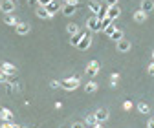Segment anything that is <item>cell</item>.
<instances>
[{"label":"cell","mask_w":154,"mask_h":128,"mask_svg":"<svg viewBox=\"0 0 154 128\" xmlns=\"http://www.w3.org/2000/svg\"><path fill=\"white\" fill-rule=\"evenodd\" d=\"M35 15H37L38 18H44V20H46V18H51V16H50V13L46 11V7H44V6H38V7H37V11H35Z\"/></svg>","instance_id":"obj_14"},{"label":"cell","mask_w":154,"mask_h":128,"mask_svg":"<svg viewBox=\"0 0 154 128\" xmlns=\"http://www.w3.org/2000/svg\"><path fill=\"white\" fill-rule=\"evenodd\" d=\"M85 33H86V31H79V33H75V35H72V39H70V44L77 48V44H79V42H81V39H83V37H85Z\"/></svg>","instance_id":"obj_13"},{"label":"cell","mask_w":154,"mask_h":128,"mask_svg":"<svg viewBox=\"0 0 154 128\" xmlns=\"http://www.w3.org/2000/svg\"><path fill=\"white\" fill-rule=\"evenodd\" d=\"M106 6H118V0H105Z\"/></svg>","instance_id":"obj_31"},{"label":"cell","mask_w":154,"mask_h":128,"mask_svg":"<svg viewBox=\"0 0 154 128\" xmlns=\"http://www.w3.org/2000/svg\"><path fill=\"white\" fill-rule=\"evenodd\" d=\"M147 71H149V75H154V62H152V64H149Z\"/></svg>","instance_id":"obj_33"},{"label":"cell","mask_w":154,"mask_h":128,"mask_svg":"<svg viewBox=\"0 0 154 128\" xmlns=\"http://www.w3.org/2000/svg\"><path fill=\"white\" fill-rule=\"evenodd\" d=\"M147 128H154V119H150V121L147 123Z\"/></svg>","instance_id":"obj_36"},{"label":"cell","mask_w":154,"mask_h":128,"mask_svg":"<svg viewBox=\"0 0 154 128\" xmlns=\"http://www.w3.org/2000/svg\"><path fill=\"white\" fill-rule=\"evenodd\" d=\"M116 29H118V28H116V24H114V22H112V24H110V26H108V28H106V29H105V33H106V35H108V37H110V35H112V33H114V31H116Z\"/></svg>","instance_id":"obj_26"},{"label":"cell","mask_w":154,"mask_h":128,"mask_svg":"<svg viewBox=\"0 0 154 128\" xmlns=\"http://www.w3.org/2000/svg\"><path fill=\"white\" fill-rule=\"evenodd\" d=\"M8 81H9V75H8V73H4V71H0V82L6 84Z\"/></svg>","instance_id":"obj_27"},{"label":"cell","mask_w":154,"mask_h":128,"mask_svg":"<svg viewBox=\"0 0 154 128\" xmlns=\"http://www.w3.org/2000/svg\"><path fill=\"white\" fill-rule=\"evenodd\" d=\"M154 9V2H152V0H143V2H141V11L143 13H150Z\"/></svg>","instance_id":"obj_16"},{"label":"cell","mask_w":154,"mask_h":128,"mask_svg":"<svg viewBox=\"0 0 154 128\" xmlns=\"http://www.w3.org/2000/svg\"><path fill=\"white\" fill-rule=\"evenodd\" d=\"M28 2H29L31 6H35V4H38V0H28Z\"/></svg>","instance_id":"obj_37"},{"label":"cell","mask_w":154,"mask_h":128,"mask_svg":"<svg viewBox=\"0 0 154 128\" xmlns=\"http://www.w3.org/2000/svg\"><path fill=\"white\" fill-rule=\"evenodd\" d=\"M138 110H140V114H149V112H150V108H149L147 103H140V104H138Z\"/></svg>","instance_id":"obj_25"},{"label":"cell","mask_w":154,"mask_h":128,"mask_svg":"<svg viewBox=\"0 0 154 128\" xmlns=\"http://www.w3.org/2000/svg\"><path fill=\"white\" fill-rule=\"evenodd\" d=\"M94 124H97V119H95V115H94V114H90V115H86V121H85V126H86V128H92Z\"/></svg>","instance_id":"obj_19"},{"label":"cell","mask_w":154,"mask_h":128,"mask_svg":"<svg viewBox=\"0 0 154 128\" xmlns=\"http://www.w3.org/2000/svg\"><path fill=\"white\" fill-rule=\"evenodd\" d=\"M61 86L64 88V90H75L77 86H79V77L77 75H73V77H70V79H64V81H61Z\"/></svg>","instance_id":"obj_1"},{"label":"cell","mask_w":154,"mask_h":128,"mask_svg":"<svg viewBox=\"0 0 154 128\" xmlns=\"http://www.w3.org/2000/svg\"><path fill=\"white\" fill-rule=\"evenodd\" d=\"M90 44H92V35H90V33L86 31V33H85V37L81 39V42L77 44V49L85 51V49H88V48H90Z\"/></svg>","instance_id":"obj_4"},{"label":"cell","mask_w":154,"mask_h":128,"mask_svg":"<svg viewBox=\"0 0 154 128\" xmlns=\"http://www.w3.org/2000/svg\"><path fill=\"white\" fill-rule=\"evenodd\" d=\"M66 4H70V6H77V7H79V0H66Z\"/></svg>","instance_id":"obj_30"},{"label":"cell","mask_w":154,"mask_h":128,"mask_svg":"<svg viewBox=\"0 0 154 128\" xmlns=\"http://www.w3.org/2000/svg\"><path fill=\"white\" fill-rule=\"evenodd\" d=\"M15 31H17V35H28V33H29V24L18 22V24L15 26Z\"/></svg>","instance_id":"obj_10"},{"label":"cell","mask_w":154,"mask_h":128,"mask_svg":"<svg viewBox=\"0 0 154 128\" xmlns=\"http://www.w3.org/2000/svg\"><path fill=\"white\" fill-rule=\"evenodd\" d=\"M0 119H2L4 123H13V114L9 112L8 108H2V110H0Z\"/></svg>","instance_id":"obj_12"},{"label":"cell","mask_w":154,"mask_h":128,"mask_svg":"<svg viewBox=\"0 0 154 128\" xmlns=\"http://www.w3.org/2000/svg\"><path fill=\"white\" fill-rule=\"evenodd\" d=\"M118 79H119L118 73H112V75H110V84H112V86H116V84H118Z\"/></svg>","instance_id":"obj_28"},{"label":"cell","mask_w":154,"mask_h":128,"mask_svg":"<svg viewBox=\"0 0 154 128\" xmlns=\"http://www.w3.org/2000/svg\"><path fill=\"white\" fill-rule=\"evenodd\" d=\"M0 71L8 73V75H17V68L11 62H2V64H0Z\"/></svg>","instance_id":"obj_8"},{"label":"cell","mask_w":154,"mask_h":128,"mask_svg":"<svg viewBox=\"0 0 154 128\" xmlns=\"http://www.w3.org/2000/svg\"><path fill=\"white\" fill-rule=\"evenodd\" d=\"M44 7H46V11L50 13V16H53V15H55L57 11H59L63 6H61V2H59V0H51V2H50L48 6H44Z\"/></svg>","instance_id":"obj_5"},{"label":"cell","mask_w":154,"mask_h":128,"mask_svg":"<svg viewBox=\"0 0 154 128\" xmlns=\"http://www.w3.org/2000/svg\"><path fill=\"white\" fill-rule=\"evenodd\" d=\"M4 22H6L8 26H13V28H15V26L18 24V18H17V16H13V15H6V18H4Z\"/></svg>","instance_id":"obj_20"},{"label":"cell","mask_w":154,"mask_h":128,"mask_svg":"<svg viewBox=\"0 0 154 128\" xmlns=\"http://www.w3.org/2000/svg\"><path fill=\"white\" fill-rule=\"evenodd\" d=\"M99 70H101V64L97 62V61H92L88 66H86V75L88 77H95V75H97V73H99Z\"/></svg>","instance_id":"obj_2"},{"label":"cell","mask_w":154,"mask_h":128,"mask_svg":"<svg viewBox=\"0 0 154 128\" xmlns=\"http://www.w3.org/2000/svg\"><path fill=\"white\" fill-rule=\"evenodd\" d=\"M114 20H110V18L108 16H105V18H101V20H99V31H105L110 24H112Z\"/></svg>","instance_id":"obj_18"},{"label":"cell","mask_w":154,"mask_h":128,"mask_svg":"<svg viewBox=\"0 0 154 128\" xmlns=\"http://www.w3.org/2000/svg\"><path fill=\"white\" fill-rule=\"evenodd\" d=\"M123 110H125V112L132 110V103H130V101H125V103H123Z\"/></svg>","instance_id":"obj_29"},{"label":"cell","mask_w":154,"mask_h":128,"mask_svg":"<svg viewBox=\"0 0 154 128\" xmlns=\"http://www.w3.org/2000/svg\"><path fill=\"white\" fill-rule=\"evenodd\" d=\"M88 9H90L94 15H97L99 9H101V4H99V2H95V0H90V2H88Z\"/></svg>","instance_id":"obj_17"},{"label":"cell","mask_w":154,"mask_h":128,"mask_svg":"<svg viewBox=\"0 0 154 128\" xmlns=\"http://www.w3.org/2000/svg\"><path fill=\"white\" fill-rule=\"evenodd\" d=\"M0 9L6 15H11L15 11V0H2V2H0Z\"/></svg>","instance_id":"obj_3"},{"label":"cell","mask_w":154,"mask_h":128,"mask_svg":"<svg viewBox=\"0 0 154 128\" xmlns=\"http://www.w3.org/2000/svg\"><path fill=\"white\" fill-rule=\"evenodd\" d=\"M121 15V9H119V6H108V11H106V16L110 18V20H116Z\"/></svg>","instance_id":"obj_7"},{"label":"cell","mask_w":154,"mask_h":128,"mask_svg":"<svg viewBox=\"0 0 154 128\" xmlns=\"http://www.w3.org/2000/svg\"><path fill=\"white\" fill-rule=\"evenodd\" d=\"M92 128H103V126H101V123H97V124H94Z\"/></svg>","instance_id":"obj_38"},{"label":"cell","mask_w":154,"mask_h":128,"mask_svg":"<svg viewBox=\"0 0 154 128\" xmlns=\"http://www.w3.org/2000/svg\"><path fill=\"white\" fill-rule=\"evenodd\" d=\"M116 44H118V46H116V48H118V51H121V53H127L130 49V42L127 39H121V40H118Z\"/></svg>","instance_id":"obj_11"},{"label":"cell","mask_w":154,"mask_h":128,"mask_svg":"<svg viewBox=\"0 0 154 128\" xmlns=\"http://www.w3.org/2000/svg\"><path fill=\"white\" fill-rule=\"evenodd\" d=\"M97 90V84H95L94 81H90V82H86V86H85V91L86 94H94V91Z\"/></svg>","instance_id":"obj_22"},{"label":"cell","mask_w":154,"mask_h":128,"mask_svg":"<svg viewBox=\"0 0 154 128\" xmlns=\"http://www.w3.org/2000/svg\"><path fill=\"white\" fill-rule=\"evenodd\" d=\"M86 26H88V31H99V18L97 16H90L86 20Z\"/></svg>","instance_id":"obj_6"},{"label":"cell","mask_w":154,"mask_h":128,"mask_svg":"<svg viewBox=\"0 0 154 128\" xmlns=\"http://www.w3.org/2000/svg\"><path fill=\"white\" fill-rule=\"evenodd\" d=\"M51 0H38V6H48Z\"/></svg>","instance_id":"obj_35"},{"label":"cell","mask_w":154,"mask_h":128,"mask_svg":"<svg viewBox=\"0 0 154 128\" xmlns=\"http://www.w3.org/2000/svg\"><path fill=\"white\" fill-rule=\"evenodd\" d=\"M145 18H147V13H143L141 9L134 13V20H136V22H145Z\"/></svg>","instance_id":"obj_21"},{"label":"cell","mask_w":154,"mask_h":128,"mask_svg":"<svg viewBox=\"0 0 154 128\" xmlns=\"http://www.w3.org/2000/svg\"><path fill=\"white\" fill-rule=\"evenodd\" d=\"M72 128H86V126H85V123H73Z\"/></svg>","instance_id":"obj_34"},{"label":"cell","mask_w":154,"mask_h":128,"mask_svg":"<svg viewBox=\"0 0 154 128\" xmlns=\"http://www.w3.org/2000/svg\"><path fill=\"white\" fill-rule=\"evenodd\" d=\"M152 59H154V51H152Z\"/></svg>","instance_id":"obj_39"},{"label":"cell","mask_w":154,"mask_h":128,"mask_svg":"<svg viewBox=\"0 0 154 128\" xmlns=\"http://www.w3.org/2000/svg\"><path fill=\"white\" fill-rule=\"evenodd\" d=\"M94 115H95V119H97V123H105L108 119V110L106 108H99Z\"/></svg>","instance_id":"obj_9"},{"label":"cell","mask_w":154,"mask_h":128,"mask_svg":"<svg viewBox=\"0 0 154 128\" xmlns=\"http://www.w3.org/2000/svg\"><path fill=\"white\" fill-rule=\"evenodd\" d=\"M66 31L70 35H75V33H79V26H77V24H68L66 26Z\"/></svg>","instance_id":"obj_24"},{"label":"cell","mask_w":154,"mask_h":128,"mask_svg":"<svg viewBox=\"0 0 154 128\" xmlns=\"http://www.w3.org/2000/svg\"><path fill=\"white\" fill-rule=\"evenodd\" d=\"M110 39H112L114 42H118V40H121V39H123V31H121V29H116V31H114V33L110 35Z\"/></svg>","instance_id":"obj_23"},{"label":"cell","mask_w":154,"mask_h":128,"mask_svg":"<svg viewBox=\"0 0 154 128\" xmlns=\"http://www.w3.org/2000/svg\"><path fill=\"white\" fill-rule=\"evenodd\" d=\"M50 86L55 90V88H59V86H61V82H59V81H51V82H50Z\"/></svg>","instance_id":"obj_32"},{"label":"cell","mask_w":154,"mask_h":128,"mask_svg":"<svg viewBox=\"0 0 154 128\" xmlns=\"http://www.w3.org/2000/svg\"><path fill=\"white\" fill-rule=\"evenodd\" d=\"M61 11H63L66 16H72V15L77 11V6H70V4H64V6L61 7Z\"/></svg>","instance_id":"obj_15"}]
</instances>
